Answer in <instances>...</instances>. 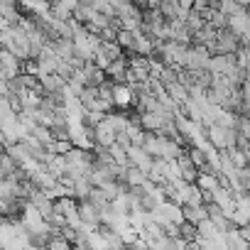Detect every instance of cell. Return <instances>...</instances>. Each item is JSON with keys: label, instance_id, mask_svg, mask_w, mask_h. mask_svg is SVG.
<instances>
[{"label": "cell", "instance_id": "6da1fadb", "mask_svg": "<svg viewBox=\"0 0 250 250\" xmlns=\"http://www.w3.org/2000/svg\"><path fill=\"white\" fill-rule=\"evenodd\" d=\"M130 101H133V86H130V83H125V81L113 83V105L125 108Z\"/></svg>", "mask_w": 250, "mask_h": 250}]
</instances>
